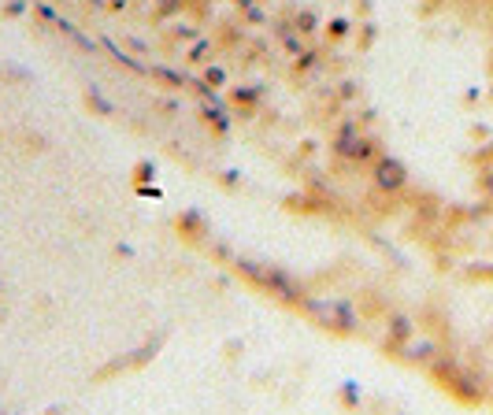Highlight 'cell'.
I'll return each instance as SVG.
<instances>
[{
  "instance_id": "obj_7",
  "label": "cell",
  "mask_w": 493,
  "mask_h": 415,
  "mask_svg": "<svg viewBox=\"0 0 493 415\" xmlns=\"http://www.w3.org/2000/svg\"><path fill=\"white\" fill-rule=\"evenodd\" d=\"M389 330H393V337H408V334H412V322H408L405 315H397L393 322H389Z\"/></svg>"
},
{
  "instance_id": "obj_3",
  "label": "cell",
  "mask_w": 493,
  "mask_h": 415,
  "mask_svg": "<svg viewBox=\"0 0 493 415\" xmlns=\"http://www.w3.org/2000/svg\"><path fill=\"white\" fill-rule=\"evenodd\" d=\"M337 156H345V160H353V163H371V160H379V145H374L371 137H360L356 130H345L342 137H337Z\"/></svg>"
},
{
  "instance_id": "obj_10",
  "label": "cell",
  "mask_w": 493,
  "mask_h": 415,
  "mask_svg": "<svg viewBox=\"0 0 493 415\" xmlns=\"http://www.w3.org/2000/svg\"><path fill=\"white\" fill-rule=\"evenodd\" d=\"M482 189H486L489 197H493V171H486V175H482Z\"/></svg>"
},
{
  "instance_id": "obj_11",
  "label": "cell",
  "mask_w": 493,
  "mask_h": 415,
  "mask_svg": "<svg viewBox=\"0 0 493 415\" xmlns=\"http://www.w3.org/2000/svg\"><path fill=\"white\" fill-rule=\"evenodd\" d=\"M489 93H493V89H489Z\"/></svg>"
},
{
  "instance_id": "obj_5",
  "label": "cell",
  "mask_w": 493,
  "mask_h": 415,
  "mask_svg": "<svg viewBox=\"0 0 493 415\" xmlns=\"http://www.w3.org/2000/svg\"><path fill=\"white\" fill-rule=\"evenodd\" d=\"M405 356H408L412 363H426V360L438 356V345L426 341V337H419V341H408V345H405Z\"/></svg>"
},
{
  "instance_id": "obj_4",
  "label": "cell",
  "mask_w": 493,
  "mask_h": 415,
  "mask_svg": "<svg viewBox=\"0 0 493 415\" xmlns=\"http://www.w3.org/2000/svg\"><path fill=\"white\" fill-rule=\"evenodd\" d=\"M374 186H379L382 193H397L408 186V167L393 160V156H379L374 160Z\"/></svg>"
},
{
  "instance_id": "obj_2",
  "label": "cell",
  "mask_w": 493,
  "mask_h": 415,
  "mask_svg": "<svg viewBox=\"0 0 493 415\" xmlns=\"http://www.w3.org/2000/svg\"><path fill=\"white\" fill-rule=\"evenodd\" d=\"M301 308H304L308 315L319 322V327L337 330V334H353V330L360 327V319H356L353 304H345V301H323V297H301Z\"/></svg>"
},
{
  "instance_id": "obj_9",
  "label": "cell",
  "mask_w": 493,
  "mask_h": 415,
  "mask_svg": "<svg viewBox=\"0 0 493 415\" xmlns=\"http://www.w3.org/2000/svg\"><path fill=\"white\" fill-rule=\"evenodd\" d=\"M223 71H219V67H212V71H208V82H212V86H223Z\"/></svg>"
},
{
  "instance_id": "obj_6",
  "label": "cell",
  "mask_w": 493,
  "mask_h": 415,
  "mask_svg": "<svg viewBox=\"0 0 493 415\" xmlns=\"http://www.w3.org/2000/svg\"><path fill=\"white\" fill-rule=\"evenodd\" d=\"M204 119L208 123H212L215 130H219V134H227V130H230V119H227V115H223V108H219V104L212 100V108H204Z\"/></svg>"
},
{
  "instance_id": "obj_1",
  "label": "cell",
  "mask_w": 493,
  "mask_h": 415,
  "mask_svg": "<svg viewBox=\"0 0 493 415\" xmlns=\"http://www.w3.org/2000/svg\"><path fill=\"white\" fill-rule=\"evenodd\" d=\"M238 264V271L245 278H252L256 285H264L267 293H275V297H282V301H293V304H301V297H304V285L297 282L293 275H285L282 267H275V264H259V259H249V256H238L234 259Z\"/></svg>"
},
{
  "instance_id": "obj_8",
  "label": "cell",
  "mask_w": 493,
  "mask_h": 415,
  "mask_svg": "<svg viewBox=\"0 0 493 415\" xmlns=\"http://www.w3.org/2000/svg\"><path fill=\"white\" fill-rule=\"evenodd\" d=\"M156 78H163V82H171V86H182V82H186V78H182V74H175V71H156Z\"/></svg>"
}]
</instances>
